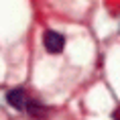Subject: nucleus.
I'll return each mask as SVG.
<instances>
[{
  "instance_id": "2",
  "label": "nucleus",
  "mask_w": 120,
  "mask_h": 120,
  "mask_svg": "<svg viewBox=\"0 0 120 120\" xmlns=\"http://www.w3.org/2000/svg\"><path fill=\"white\" fill-rule=\"evenodd\" d=\"M6 102L14 108V110H25L26 96H25L22 90H12V92H8V94H6Z\"/></svg>"
},
{
  "instance_id": "3",
  "label": "nucleus",
  "mask_w": 120,
  "mask_h": 120,
  "mask_svg": "<svg viewBox=\"0 0 120 120\" xmlns=\"http://www.w3.org/2000/svg\"><path fill=\"white\" fill-rule=\"evenodd\" d=\"M25 110H29V114H33V116H43V114L47 112V110H45L39 102H35V100H26Z\"/></svg>"
},
{
  "instance_id": "1",
  "label": "nucleus",
  "mask_w": 120,
  "mask_h": 120,
  "mask_svg": "<svg viewBox=\"0 0 120 120\" xmlns=\"http://www.w3.org/2000/svg\"><path fill=\"white\" fill-rule=\"evenodd\" d=\"M43 45H45V49L49 51L51 55H57V53H61L63 47H65V37L59 35V33H55V31H47L43 35Z\"/></svg>"
}]
</instances>
